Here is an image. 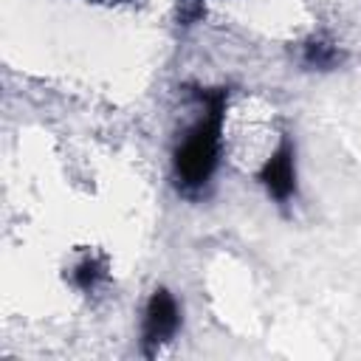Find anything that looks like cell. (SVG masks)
I'll return each mask as SVG.
<instances>
[{"label":"cell","mask_w":361,"mask_h":361,"mask_svg":"<svg viewBox=\"0 0 361 361\" xmlns=\"http://www.w3.org/2000/svg\"><path fill=\"white\" fill-rule=\"evenodd\" d=\"M228 104V87H192L195 116L178 133L169 152V180L186 200H203L214 183L223 161Z\"/></svg>","instance_id":"6da1fadb"},{"label":"cell","mask_w":361,"mask_h":361,"mask_svg":"<svg viewBox=\"0 0 361 361\" xmlns=\"http://www.w3.org/2000/svg\"><path fill=\"white\" fill-rule=\"evenodd\" d=\"M183 327V307L178 296L166 288L158 285L144 302L141 310V324H138V350L144 358H155L164 347H169Z\"/></svg>","instance_id":"7a4b0ae2"},{"label":"cell","mask_w":361,"mask_h":361,"mask_svg":"<svg viewBox=\"0 0 361 361\" xmlns=\"http://www.w3.org/2000/svg\"><path fill=\"white\" fill-rule=\"evenodd\" d=\"M257 183L262 186L265 197L276 209H290L299 195V164H296V141L290 133H282L276 147L257 169Z\"/></svg>","instance_id":"3957f363"},{"label":"cell","mask_w":361,"mask_h":361,"mask_svg":"<svg viewBox=\"0 0 361 361\" xmlns=\"http://www.w3.org/2000/svg\"><path fill=\"white\" fill-rule=\"evenodd\" d=\"M65 282L85 293V296H93L96 290H102L107 282H110V259L104 251H96V248H87L82 251L65 271Z\"/></svg>","instance_id":"277c9868"},{"label":"cell","mask_w":361,"mask_h":361,"mask_svg":"<svg viewBox=\"0 0 361 361\" xmlns=\"http://www.w3.org/2000/svg\"><path fill=\"white\" fill-rule=\"evenodd\" d=\"M344 62H347V51L336 39H327L322 34H310L299 48V65L305 71L330 73V71H338Z\"/></svg>","instance_id":"5b68a950"},{"label":"cell","mask_w":361,"mask_h":361,"mask_svg":"<svg viewBox=\"0 0 361 361\" xmlns=\"http://www.w3.org/2000/svg\"><path fill=\"white\" fill-rule=\"evenodd\" d=\"M203 3L206 0H180V20H183V25H192L203 14Z\"/></svg>","instance_id":"8992f818"},{"label":"cell","mask_w":361,"mask_h":361,"mask_svg":"<svg viewBox=\"0 0 361 361\" xmlns=\"http://www.w3.org/2000/svg\"><path fill=\"white\" fill-rule=\"evenodd\" d=\"M96 3H118V0H96Z\"/></svg>","instance_id":"52a82bcc"}]
</instances>
